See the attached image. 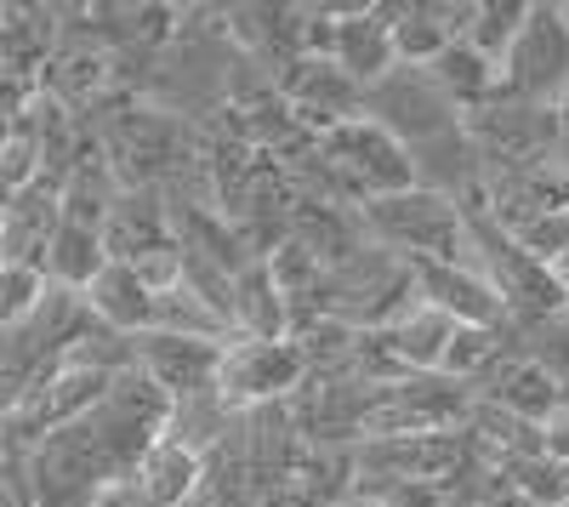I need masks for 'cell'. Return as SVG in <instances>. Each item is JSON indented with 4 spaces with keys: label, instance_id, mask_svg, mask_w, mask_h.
Segmentation results:
<instances>
[{
    "label": "cell",
    "instance_id": "cell-32",
    "mask_svg": "<svg viewBox=\"0 0 569 507\" xmlns=\"http://www.w3.org/2000/svg\"><path fill=\"white\" fill-rule=\"evenodd\" d=\"M558 507H569V501H558Z\"/></svg>",
    "mask_w": 569,
    "mask_h": 507
},
{
    "label": "cell",
    "instance_id": "cell-18",
    "mask_svg": "<svg viewBox=\"0 0 569 507\" xmlns=\"http://www.w3.org/2000/svg\"><path fill=\"white\" fill-rule=\"evenodd\" d=\"M194 479H200V456L182 450L171 439L149 445V456L131 468V496L142 507H188V496H194Z\"/></svg>",
    "mask_w": 569,
    "mask_h": 507
},
{
    "label": "cell",
    "instance_id": "cell-6",
    "mask_svg": "<svg viewBox=\"0 0 569 507\" xmlns=\"http://www.w3.org/2000/svg\"><path fill=\"white\" fill-rule=\"evenodd\" d=\"M472 149L490 166H547L563 149V120L558 109L518 103V98H490L485 109L461 115Z\"/></svg>",
    "mask_w": 569,
    "mask_h": 507
},
{
    "label": "cell",
    "instance_id": "cell-12",
    "mask_svg": "<svg viewBox=\"0 0 569 507\" xmlns=\"http://www.w3.org/2000/svg\"><path fill=\"white\" fill-rule=\"evenodd\" d=\"M330 63H337L359 91L393 69V34L382 7H330Z\"/></svg>",
    "mask_w": 569,
    "mask_h": 507
},
{
    "label": "cell",
    "instance_id": "cell-22",
    "mask_svg": "<svg viewBox=\"0 0 569 507\" xmlns=\"http://www.w3.org/2000/svg\"><path fill=\"white\" fill-rule=\"evenodd\" d=\"M109 268V246H103V228H86V222H58L52 251L40 262V280L58 286V291H86L98 274Z\"/></svg>",
    "mask_w": 569,
    "mask_h": 507
},
{
    "label": "cell",
    "instance_id": "cell-21",
    "mask_svg": "<svg viewBox=\"0 0 569 507\" xmlns=\"http://www.w3.org/2000/svg\"><path fill=\"white\" fill-rule=\"evenodd\" d=\"M233 337H262V342L291 337V302H284L279 286L268 280L262 257L233 274Z\"/></svg>",
    "mask_w": 569,
    "mask_h": 507
},
{
    "label": "cell",
    "instance_id": "cell-28",
    "mask_svg": "<svg viewBox=\"0 0 569 507\" xmlns=\"http://www.w3.org/2000/svg\"><path fill=\"white\" fill-rule=\"evenodd\" d=\"M518 246H525L536 262H558L563 251H569V206H558V211H547V217H536L530 228H518V235H512Z\"/></svg>",
    "mask_w": 569,
    "mask_h": 507
},
{
    "label": "cell",
    "instance_id": "cell-3",
    "mask_svg": "<svg viewBox=\"0 0 569 507\" xmlns=\"http://www.w3.org/2000/svg\"><path fill=\"white\" fill-rule=\"evenodd\" d=\"M569 91V23L552 0H530V18L518 29L512 52L501 58V98L558 109Z\"/></svg>",
    "mask_w": 569,
    "mask_h": 507
},
{
    "label": "cell",
    "instance_id": "cell-9",
    "mask_svg": "<svg viewBox=\"0 0 569 507\" xmlns=\"http://www.w3.org/2000/svg\"><path fill=\"white\" fill-rule=\"evenodd\" d=\"M217 354L222 342H194V337H166V331H142L131 337V365L149 377L166 399L206 394L217 377Z\"/></svg>",
    "mask_w": 569,
    "mask_h": 507
},
{
    "label": "cell",
    "instance_id": "cell-27",
    "mask_svg": "<svg viewBox=\"0 0 569 507\" xmlns=\"http://www.w3.org/2000/svg\"><path fill=\"white\" fill-rule=\"evenodd\" d=\"M40 297H46V280H40V274H29V268H0V331L23 326Z\"/></svg>",
    "mask_w": 569,
    "mask_h": 507
},
{
    "label": "cell",
    "instance_id": "cell-11",
    "mask_svg": "<svg viewBox=\"0 0 569 507\" xmlns=\"http://www.w3.org/2000/svg\"><path fill=\"white\" fill-rule=\"evenodd\" d=\"M472 399H485V405H496V410H507V417H525V422H536V428H547L558 410H563V382H552L536 359H525L518 354V342L490 365V377L472 388Z\"/></svg>",
    "mask_w": 569,
    "mask_h": 507
},
{
    "label": "cell",
    "instance_id": "cell-14",
    "mask_svg": "<svg viewBox=\"0 0 569 507\" xmlns=\"http://www.w3.org/2000/svg\"><path fill=\"white\" fill-rule=\"evenodd\" d=\"M171 240V211L160 189H120L114 211L103 217V246L109 262H137L142 251H154Z\"/></svg>",
    "mask_w": 569,
    "mask_h": 507
},
{
    "label": "cell",
    "instance_id": "cell-4",
    "mask_svg": "<svg viewBox=\"0 0 569 507\" xmlns=\"http://www.w3.org/2000/svg\"><path fill=\"white\" fill-rule=\"evenodd\" d=\"M319 155L330 160V171L342 177V189L353 195V206L382 200V195H399V189H416L410 155H405L376 120H365V115L319 131Z\"/></svg>",
    "mask_w": 569,
    "mask_h": 507
},
{
    "label": "cell",
    "instance_id": "cell-2",
    "mask_svg": "<svg viewBox=\"0 0 569 507\" xmlns=\"http://www.w3.org/2000/svg\"><path fill=\"white\" fill-rule=\"evenodd\" d=\"M461 211H467V257H472V268L490 280V291L501 297L507 326H536V319H552V314L569 308L547 262H536V257L518 246L501 222H490L479 206H461Z\"/></svg>",
    "mask_w": 569,
    "mask_h": 507
},
{
    "label": "cell",
    "instance_id": "cell-19",
    "mask_svg": "<svg viewBox=\"0 0 569 507\" xmlns=\"http://www.w3.org/2000/svg\"><path fill=\"white\" fill-rule=\"evenodd\" d=\"M58 200H63V222H86V228H103V217L120 200V177L109 166V155L98 143H86L80 160L69 166V177L58 182Z\"/></svg>",
    "mask_w": 569,
    "mask_h": 507
},
{
    "label": "cell",
    "instance_id": "cell-7",
    "mask_svg": "<svg viewBox=\"0 0 569 507\" xmlns=\"http://www.w3.org/2000/svg\"><path fill=\"white\" fill-rule=\"evenodd\" d=\"M359 115L382 126L399 149H416V143H427V137L461 126V115L439 98V86L427 80V69H399V63L376 86L359 91Z\"/></svg>",
    "mask_w": 569,
    "mask_h": 507
},
{
    "label": "cell",
    "instance_id": "cell-29",
    "mask_svg": "<svg viewBox=\"0 0 569 507\" xmlns=\"http://www.w3.org/2000/svg\"><path fill=\"white\" fill-rule=\"evenodd\" d=\"M0 507H34L29 450H18V445H0Z\"/></svg>",
    "mask_w": 569,
    "mask_h": 507
},
{
    "label": "cell",
    "instance_id": "cell-13",
    "mask_svg": "<svg viewBox=\"0 0 569 507\" xmlns=\"http://www.w3.org/2000/svg\"><path fill=\"white\" fill-rule=\"evenodd\" d=\"M376 342H382V354H388V365L399 377H439V365H445V348H450V337H456V326L439 314V308H427V302H416V308H405L393 326H382V331H370Z\"/></svg>",
    "mask_w": 569,
    "mask_h": 507
},
{
    "label": "cell",
    "instance_id": "cell-26",
    "mask_svg": "<svg viewBox=\"0 0 569 507\" xmlns=\"http://www.w3.org/2000/svg\"><path fill=\"white\" fill-rule=\"evenodd\" d=\"M512 342L525 359H536L552 382H563L569 394V308L552 319H536V326H512Z\"/></svg>",
    "mask_w": 569,
    "mask_h": 507
},
{
    "label": "cell",
    "instance_id": "cell-10",
    "mask_svg": "<svg viewBox=\"0 0 569 507\" xmlns=\"http://www.w3.org/2000/svg\"><path fill=\"white\" fill-rule=\"evenodd\" d=\"M410 268H416V297L439 308L450 326H507L501 297L472 262H410Z\"/></svg>",
    "mask_w": 569,
    "mask_h": 507
},
{
    "label": "cell",
    "instance_id": "cell-24",
    "mask_svg": "<svg viewBox=\"0 0 569 507\" xmlns=\"http://www.w3.org/2000/svg\"><path fill=\"white\" fill-rule=\"evenodd\" d=\"M525 18H530V0H472V23H467L461 40L501 69V58L512 52V40H518V29H525Z\"/></svg>",
    "mask_w": 569,
    "mask_h": 507
},
{
    "label": "cell",
    "instance_id": "cell-17",
    "mask_svg": "<svg viewBox=\"0 0 569 507\" xmlns=\"http://www.w3.org/2000/svg\"><path fill=\"white\" fill-rule=\"evenodd\" d=\"M427 80L439 86V98L456 115H472V109H485L490 98H501V69L485 52H472L467 40H450L445 52L427 63Z\"/></svg>",
    "mask_w": 569,
    "mask_h": 507
},
{
    "label": "cell",
    "instance_id": "cell-31",
    "mask_svg": "<svg viewBox=\"0 0 569 507\" xmlns=\"http://www.w3.org/2000/svg\"><path fill=\"white\" fill-rule=\"evenodd\" d=\"M337 507H376L370 496H348V501H337Z\"/></svg>",
    "mask_w": 569,
    "mask_h": 507
},
{
    "label": "cell",
    "instance_id": "cell-1",
    "mask_svg": "<svg viewBox=\"0 0 569 507\" xmlns=\"http://www.w3.org/2000/svg\"><path fill=\"white\" fill-rule=\"evenodd\" d=\"M359 228H365V240L399 251L405 262H472L467 257V211L427 189H399L382 200H365Z\"/></svg>",
    "mask_w": 569,
    "mask_h": 507
},
{
    "label": "cell",
    "instance_id": "cell-5",
    "mask_svg": "<svg viewBox=\"0 0 569 507\" xmlns=\"http://www.w3.org/2000/svg\"><path fill=\"white\" fill-rule=\"evenodd\" d=\"M302 354L297 342H262V337H228L217 354V399L228 410H262V405H284L302 388Z\"/></svg>",
    "mask_w": 569,
    "mask_h": 507
},
{
    "label": "cell",
    "instance_id": "cell-23",
    "mask_svg": "<svg viewBox=\"0 0 569 507\" xmlns=\"http://www.w3.org/2000/svg\"><path fill=\"white\" fill-rule=\"evenodd\" d=\"M149 331H166V337H194V342H228L233 331L222 326V319L211 314V302H200L194 291H188L182 280L171 291L154 297V326Z\"/></svg>",
    "mask_w": 569,
    "mask_h": 507
},
{
    "label": "cell",
    "instance_id": "cell-8",
    "mask_svg": "<svg viewBox=\"0 0 569 507\" xmlns=\"http://www.w3.org/2000/svg\"><path fill=\"white\" fill-rule=\"evenodd\" d=\"M63 222V200L58 182H29V189L0 200V268H29L40 274L46 251H52V235Z\"/></svg>",
    "mask_w": 569,
    "mask_h": 507
},
{
    "label": "cell",
    "instance_id": "cell-30",
    "mask_svg": "<svg viewBox=\"0 0 569 507\" xmlns=\"http://www.w3.org/2000/svg\"><path fill=\"white\" fill-rule=\"evenodd\" d=\"M552 280H558V291H563V302H569V251L552 262Z\"/></svg>",
    "mask_w": 569,
    "mask_h": 507
},
{
    "label": "cell",
    "instance_id": "cell-16",
    "mask_svg": "<svg viewBox=\"0 0 569 507\" xmlns=\"http://www.w3.org/2000/svg\"><path fill=\"white\" fill-rule=\"evenodd\" d=\"M58 52V7H12L0 0V69L40 80Z\"/></svg>",
    "mask_w": 569,
    "mask_h": 507
},
{
    "label": "cell",
    "instance_id": "cell-25",
    "mask_svg": "<svg viewBox=\"0 0 569 507\" xmlns=\"http://www.w3.org/2000/svg\"><path fill=\"white\" fill-rule=\"evenodd\" d=\"M501 479L518 496V507H558V501H569V463H558V456H547V450L512 463Z\"/></svg>",
    "mask_w": 569,
    "mask_h": 507
},
{
    "label": "cell",
    "instance_id": "cell-20",
    "mask_svg": "<svg viewBox=\"0 0 569 507\" xmlns=\"http://www.w3.org/2000/svg\"><path fill=\"white\" fill-rule=\"evenodd\" d=\"M382 18H388V34H393V63L399 69H427L450 46L439 0H393V7L382 0Z\"/></svg>",
    "mask_w": 569,
    "mask_h": 507
},
{
    "label": "cell",
    "instance_id": "cell-15",
    "mask_svg": "<svg viewBox=\"0 0 569 507\" xmlns=\"http://www.w3.org/2000/svg\"><path fill=\"white\" fill-rule=\"evenodd\" d=\"M80 297H86V314L114 337H142L154 326V291L142 286L126 262H109Z\"/></svg>",
    "mask_w": 569,
    "mask_h": 507
}]
</instances>
